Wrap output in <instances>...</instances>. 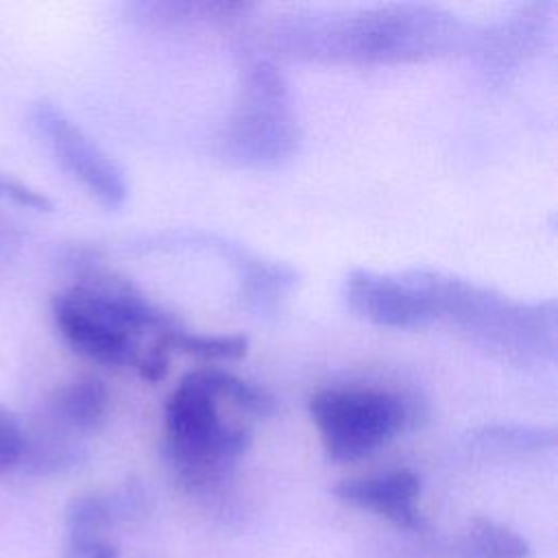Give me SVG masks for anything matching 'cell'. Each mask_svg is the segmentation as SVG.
I'll return each instance as SVG.
<instances>
[{
    "mask_svg": "<svg viewBox=\"0 0 558 558\" xmlns=\"http://www.w3.org/2000/svg\"><path fill=\"white\" fill-rule=\"evenodd\" d=\"M168 355H170V349L166 347V342L157 340V344L150 351L135 357L133 362L137 366V373L146 381H159L168 373Z\"/></svg>",
    "mask_w": 558,
    "mask_h": 558,
    "instance_id": "obj_12",
    "label": "cell"
},
{
    "mask_svg": "<svg viewBox=\"0 0 558 558\" xmlns=\"http://www.w3.org/2000/svg\"><path fill=\"white\" fill-rule=\"evenodd\" d=\"M109 512L107 504L96 495H83L74 499L68 508V536H70V551L78 558H89L105 547L100 541L102 530L107 527Z\"/></svg>",
    "mask_w": 558,
    "mask_h": 558,
    "instance_id": "obj_9",
    "label": "cell"
},
{
    "mask_svg": "<svg viewBox=\"0 0 558 558\" xmlns=\"http://www.w3.org/2000/svg\"><path fill=\"white\" fill-rule=\"evenodd\" d=\"M109 408V390L96 377H81L61 386L52 399V416L78 432L96 429Z\"/></svg>",
    "mask_w": 558,
    "mask_h": 558,
    "instance_id": "obj_7",
    "label": "cell"
},
{
    "mask_svg": "<svg viewBox=\"0 0 558 558\" xmlns=\"http://www.w3.org/2000/svg\"><path fill=\"white\" fill-rule=\"evenodd\" d=\"M63 340L81 355L100 364L135 360V333L155 327L166 331L172 320L153 307L129 281L89 272L52 303Z\"/></svg>",
    "mask_w": 558,
    "mask_h": 558,
    "instance_id": "obj_1",
    "label": "cell"
},
{
    "mask_svg": "<svg viewBox=\"0 0 558 558\" xmlns=\"http://www.w3.org/2000/svg\"><path fill=\"white\" fill-rule=\"evenodd\" d=\"M159 340L166 342V347L181 353H192L207 360H238L246 355L248 342L244 336H201L190 333L181 327H170L159 333Z\"/></svg>",
    "mask_w": 558,
    "mask_h": 558,
    "instance_id": "obj_10",
    "label": "cell"
},
{
    "mask_svg": "<svg viewBox=\"0 0 558 558\" xmlns=\"http://www.w3.org/2000/svg\"><path fill=\"white\" fill-rule=\"evenodd\" d=\"M310 416L325 453L338 462L371 456L410 421L405 399L379 388H323L310 399Z\"/></svg>",
    "mask_w": 558,
    "mask_h": 558,
    "instance_id": "obj_3",
    "label": "cell"
},
{
    "mask_svg": "<svg viewBox=\"0 0 558 558\" xmlns=\"http://www.w3.org/2000/svg\"><path fill=\"white\" fill-rule=\"evenodd\" d=\"M33 126L44 137L54 159L70 172L98 203L118 207L126 196V183L118 166L59 111L52 102L33 107Z\"/></svg>",
    "mask_w": 558,
    "mask_h": 558,
    "instance_id": "obj_4",
    "label": "cell"
},
{
    "mask_svg": "<svg viewBox=\"0 0 558 558\" xmlns=\"http://www.w3.org/2000/svg\"><path fill=\"white\" fill-rule=\"evenodd\" d=\"M344 292L355 312L388 327H421L440 312L429 272L392 279L355 270Z\"/></svg>",
    "mask_w": 558,
    "mask_h": 558,
    "instance_id": "obj_5",
    "label": "cell"
},
{
    "mask_svg": "<svg viewBox=\"0 0 558 558\" xmlns=\"http://www.w3.org/2000/svg\"><path fill=\"white\" fill-rule=\"evenodd\" d=\"M26 453V429L20 418L0 408V475L13 471L24 462Z\"/></svg>",
    "mask_w": 558,
    "mask_h": 558,
    "instance_id": "obj_11",
    "label": "cell"
},
{
    "mask_svg": "<svg viewBox=\"0 0 558 558\" xmlns=\"http://www.w3.org/2000/svg\"><path fill=\"white\" fill-rule=\"evenodd\" d=\"M220 397L218 368H198L187 373L166 401L168 456L187 484H205L248 445L246 429L220 421Z\"/></svg>",
    "mask_w": 558,
    "mask_h": 558,
    "instance_id": "obj_2",
    "label": "cell"
},
{
    "mask_svg": "<svg viewBox=\"0 0 558 558\" xmlns=\"http://www.w3.org/2000/svg\"><path fill=\"white\" fill-rule=\"evenodd\" d=\"M460 558H527L530 545L510 527L490 519H473L456 543Z\"/></svg>",
    "mask_w": 558,
    "mask_h": 558,
    "instance_id": "obj_8",
    "label": "cell"
},
{
    "mask_svg": "<svg viewBox=\"0 0 558 558\" xmlns=\"http://www.w3.org/2000/svg\"><path fill=\"white\" fill-rule=\"evenodd\" d=\"M418 490L421 482L410 469H395L371 477L342 480L333 488L338 499L371 510L388 519L397 527L418 525Z\"/></svg>",
    "mask_w": 558,
    "mask_h": 558,
    "instance_id": "obj_6",
    "label": "cell"
},
{
    "mask_svg": "<svg viewBox=\"0 0 558 558\" xmlns=\"http://www.w3.org/2000/svg\"><path fill=\"white\" fill-rule=\"evenodd\" d=\"M92 558H116V554H113V549H111L109 545H105V547H100Z\"/></svg>",
    "mask_w": 558,
    "mask_h": 558,
    "instance_id": "obj_13",
    "label": "cell"
}]
</instances>
